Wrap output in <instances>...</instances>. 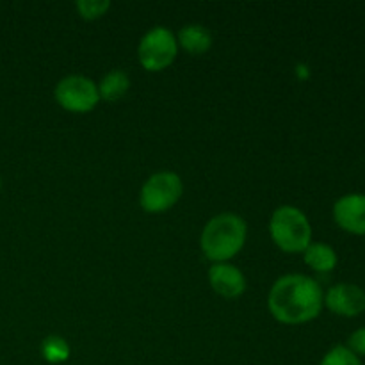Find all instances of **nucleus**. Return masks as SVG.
Instances as JSON below:
<instances>
[{
  "mask_svg": "<svg viewBox=\"0 0 365 365\" xmlns=\"http://www.w3.org/2000/svg\"><path fill=\"white\" fill-rule=\"evenodd\" d=\"M323 303L321 285L305 274H285L278 278L267 298L274 319L285 324H302L316 319Z\"/></svg>",
  "mask_w": 365,
  "mask_h": 365,
  "instance_id": "f257e3e1",
  "label": "nucleus"
},
{
  "mask_svg": "<svg viewBox=\"0 0 365 365\" xmlns=\"http://www.w3.org/2000/svg\"><path fill=\"white\" fill-rule=\"evenodd\" d=\"M246 241V223L241 216L223 212L214 216L202 232V250L209 260L221 264L242 250Z\"/></svg>",
  "mask_w": 365,
  "mask_h": 365,
  "instance_id": "f03ea898",
  "label": "nucleus"
},
{
  "mask_svg": "<svg viewBox=\"0 0 365 365\" xmlns=\"http://www.w3.org/2000/svg\"><path fill=\"white\" fill-rule=\"evenodd\" d=\"M269 230L278 248L287 253L305 252L312 239V228L307 216L291 205H284L274 210L271 216Z\"/></svg>",
  "mask_w": 365,
  "mask_h": 365,
  "instance_id": "7ed1b4c3",
  "label": "nucleus"
},
{
  "mask_svg": "<svg viewBox=\"0 0 365 365\" xmlns=\"http://www.w3.org/2000/svg\"><path fill=\"white\" fill-rule=\"evenodd\" d=\"M184 185L182 178L173 171H159L145 182L139 203L150 214H159L171 209L180 200Z\"/></svg>",
  "mask_w": 365,
  "mask_h": 365,
  "instance_id": "20e7f679",
  "label": "nucleus"
},
{
  "mask_svg": "<svg viewBox=\"0 0 365 365\" xmlns=\"http://www.w3.org/2000/svg\"><path fill=\"white\" fill-rule=\"evenodd\" d=\"M178 52V43L173 32L166 27H153L143 36L139 43V61L150 71H160L170 66Z\"/></svg>",
  "mask_w": 365,
  "mask_h": 365,
  "instance_id": "39448f33",
  "label": "nucleus"
},
{
  "mask_svg": "<svg viewBox=\"0 0 365 365\" xmlns=\"http://www.w3.org/2000/svg\"><path fill=\"white\" fill-rule=\"evenodd\" d=\"M56 100L71 113H88L98 103L100 95L95 82L82 75L64 77L56 88Z\"/></svg>",
  "mask_w": 365,
  "mask_h": 365,
  "instance_id": "423d86ee",
  "label": "nucleus"
},
{
  "mask_svg": "<svg viewBox=\"0 0 365 365\" xmlns=\"http://www.w3.org/2000/svg\"><path fill=\"white\" fill-rule=\"evenodd\" d=\"M324 305L342 317H355L365 310V291L359 285L337 284L324 296Z\"/></svg>",
  "mask_w": 365,
  "mask_h": 365,
  "instance_id": "0eeeda50",
  "label": "nucleus"
},
{
  "mask_svg": "<svg viewBox=\"0 0 365 365\" xmlns=\"http://www.w3.org/2000/svg\"><path fill=\"white\" fill-rule=\"evenodd\" d=\"M334 217L342 230L365 235V195H346L334 205Z\"/></svg>",
  "mask_w": 365,
  "mask_h": 365,
  "instance_id": "6e6552de",
  "label": "nucleus"
},
{
  "mask_svg": "<svg viewBox=\"0 0 365 365\" xmlns=\"http://www.w3.org/2000/svg\"><path fill=\"white\" fill-rule=\"evenodd\" d=\"M209 280L214 291L228 299L239 298L246 289V278L235 266L227 262L214 264L209 269Z\"/></svg>",
  "mask_w": 365,
  "mask_h": 365,
  "instance_id": "1a4fd4ad",
  "label": "nucleus"
},
{
  "mask_svg": "<svg viewBox=\"0 0 365 365\" xmlns=\"http://www.w3.org/2000/svg\"><path fill=\"white\" fill-rule=\"evenodd\" d=\"M189 53L192 56H198V53L207 52L212 45V34L207 31L203 25H185L178 32V41Z\"/></svg>",
  "mask_w": 365,
  "mask_h": 365,
  "instance_id": "9d476101",
  "label": "nucleus"
},
{
  "mask_svg": "<svg viewBox=\"0 0 365 365\" xmlns=\"http://www.w3.org/2000/svg\"><path fill=\"white\" fill-rule=\"evenodd\" d=\"M305 262L314 271L328 273L337 266V253L331 246L324 245V242H314L305 250Z\"/></svg>",
  "mask_w": 365,
  "mask_h": 365,
  "instance_id": "9b49d317",
  "label": "nucleus"
},
{
  "mask_svg": "<svg viewBox=\"0 0 365 365\" xmlns=\"http://www.w3.org/2000/svg\"><path fill=\"white\" fill-rule=\"evenodd\" d=\"M130 88V78L123 70H113L102 78L98 86V95L107 102H116L121 96L127 95Z\"/></svg>",
  "mask_w": 365,
  "mask_h": 365,
  "instance_id": "f8f14e48",
  "label": "nucleus"
},
{
  "mask_svg": "<svg viewBox=\"0 0 365 365\" xmlns=\"http://www.w3.org/2000/svg\"><path fill=\"white\" fill-rule=\"evenodd\" d=\"M41 355L50 364H63L70 356V346L63 337L50 335L41 342Z\"/></svg>",
  "mask_w": 365,
  "mask_h": 365,
  "instance_id": "ddd939ff",
  "label": "nucleus"
},
{
  "mask_svg": "<svg viewBox=\"0 0 365 365\" xmlns=\"http://www.w3.org/2000/svg\"><path fill=\"white\" fill-rule=\"evenodd\" d=\"M321 365H362V364H360L359 356H356L351 349H348L346 346H335L334 349H330V351L324 355Z\"/></svg>",
  "mask_w": 365,
  "mask_h": 365,
  "instance_id": "4468645a",
  "label": "nucleus"
},
{
  "mask_svg": "<svg viewBox=\"0 0 365 365\" xmlns=\"http://www.w3.org/2000/svg\"><path fill=\"white\" fill-rule=\"evenodd\" d=\"M110 7L109 0H78L77 11L86 20H95L106 14V11Z\"/></svg>",
  "mask_w": 365,
  "mask_h": 365,
  "instance_id": "2eb2a0df",
  "label": "nucleus"
},
{
  "mask_svg": "<svg viewBox=\"0 0 365 365\" xmlns=\"http://www.w3.org/2000/svg\"><path fill=\"white\" fill-rule=\"evenodd\" d=\"M348 349H351L355 355L365 356V328H360L355 334H351L348 341Z\"/></svg>",
  "mask_w": 365,
  "mask_h": 365,
  "instance_id": "dca6fc26",
  "label": "nucleus"
}]
</instances>
